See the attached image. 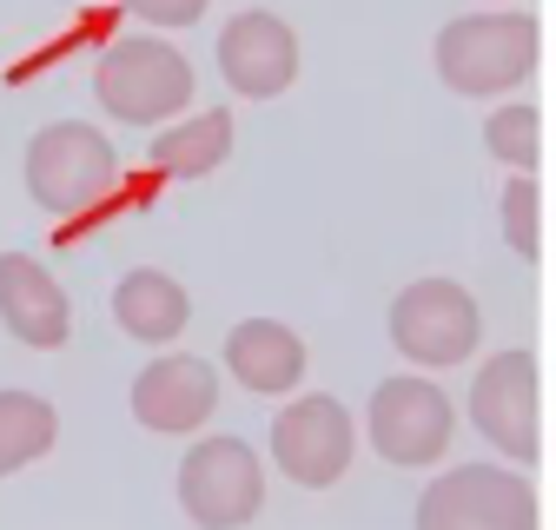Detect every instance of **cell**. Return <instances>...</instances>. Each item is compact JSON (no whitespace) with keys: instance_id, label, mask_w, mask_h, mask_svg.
<instances>
[{"instance_id":"1","label":"cell","mask_w":556,"mask_h":530,"mask_svg":"<svg viewBox=\"0 0 556 530\" xmlns=\"http://www.w3.org/2000/svg\"><path fill=\"white\" fill-rule=\"evenodd\" d=\"M536 53H543V27L523 8H497V14H457L438 27L431 60H438V80L464 100H497L517 93L536 74Z\"/></svg>"},{"instance_id":"2","label":"cell","mask_w":556,"mask_h":530,"mask_svg":"<svg viewBox=\"0 0 556 530\" xmlns=\"http://www.w3.org/2000/svg\"><path fill=\"white\" fill-rule=\"evenodd\" d=\"M93 93L119 126H166L192 106V60L166 34H119L93 66Z\"/></svg>"},{"instance_id":"3","label":"cell","mask_w":556,"mask_h":530,"mask_svg":"<svg viewBox=\"0 0 556 530\" xmlns=\"http://www.w3.org/2000/svg\"><path fill=\"white\" fill-rule=\"evenodd\" d=\"M21 173H27L34 206L66 219V213L100 206V199L119 186V153H113V140H106L100 126H87V119H53V126H40L34 140H27Z\"/></svg>"},{"instance_id":"4","label":"cell","mask_w":556,"mask_h":530,"mask_svg":"<svg viewBox=\"0 0 556 530\" xmlns=\"http://www.w3.org/2000/svg\"><path fill=\"white\" fill-rule=\"evenodd\" d=\"M470 425L510 464H536L543 457V378H536V352H497L483 358L470 378Z\"/></svg>"},{"instance_id":"5","label":"cell","mask_w":556,"mask_h":530,"mask_svg":"<svg viewBox=\"0 0 556 530\" xmlns=\"http://www.w3.org/2000/svg\"><path fill=\"white\" fill-rule=\"evenodd\" d=\"M384 331H391V345L410 358V365H425V371H444V365H464L483 339V312L477 299L457 286V279H417L391 299L384 312Z\"/></svg>"},{"instance_id":"6","label":"cell","mask_w":556,"mask_h":530,"mask_svg":"<svg viewBox=\"0 0 556 530\" xmlns=\"http://www.w3.org/2000/svg\"><path fill=\"white\" fill-rule=\"evenodd\" d=\"M417 530H536V491L504 464H451L417 497Z\"/></svg>"},{"instance_id":"7","label":"cell","mask_w":556,"mask_h":530,"mask_svg":"<svg viewBox=\"0 0 556 530\" xmlns=\"http://www.w3.org/2000/svg\"><path fill=\"white\" fill-rule=\"evenodd\" d=\"M365 431H371V451L384 464H397V471H425V464H438L457 438V412L451 398L431 384V378H384L371 391V412H365Z\"/></svg>"},{"instance_id":"8","label":"cell","mask_w":556,"mask_h":530,"mask_svg":"<svg viewBox=\"0 0 556 530\" xmlns=\"http://www.w3.org/2000/svg\"><path fill=\"white\" fill-rule=\"evenodd\" d=\"M265 504V471L245 438H199L179 457V510L205 530L252 523Z\"/></svg>"},{"instance_id":"9","label":"cell","mask_w":556,"mask_h":530,"mask_svg":"<svg viewBox=\"0 0 556 530\" xmlns=\"http://www.w3.org/2000/svg\"><path fill=\"white\" fill-rule=\"evenodd\" d=\"M352 451H358V425L325 391L292 398V405L271 418V464L299 491H331L344 471H352Z\"/></svg>"},{"instance_id":"10","label":"cell","mask_w":556,"mask_h":530,"mask_svg":"<svg viewBox=\"0 0 556 530\" xmlns=\"http://www.w3.org/2000/svg\"><path fill=\"white\" fill-rule=\"evenodd\" d=\"M219 80L239 93V100H278L292 80H299V34L265 14V8H245L219 27Z\"/></svg>"},{"instance_id":"11","label":"cell","mask_w":556,"mask_h":530,"mask_svg":"<svg viewBox=\"0 0 556 530\" xmlns=\"http://www.w3.org/2000/svg\"><path fill=\"white\" fill-rule=\"evenodd\" d=\"M213 412H219V371L192 352H160L132 378V418L160 438H186Z\"/></svg>"},{"instance_id":"12","label":"cell","mask_w":556,"mask_h":530,"mask_svg":"<svg viewBox=\"0 0 556 530\" xmlns=\"http://www.w3.org/2000/svg\"><path fill=\"white\" fill-rule=\"evenodd\" d=\"M0 325L34 352H53L74 339V305H66L60 279L34 252H0Z\"/></svg>"},{"instance_id":"13","label":"cell","mask_w":556,"mask_h":530,"mask_svg":"<svg viewBox=\"0 0 556 530\" xmlns=\"http://www.w3.org/2000/svg\"><path fill=\"white\" fill-rule=\"evenodd\" d=\"M226 371L258 398H286L305 378V339L278 318H239L226 331Z\"/></svg>"},{"instance_id":"14","label":"cell","mask_w":556,"mask_h":530,"mask_svg":"<svg viewBox=\"0 0 556 530\" xmlns=\"http://www.w3.org/2000/svg\"><path fill=\"white\" fill-rule=\"evenodd\" d=\"M113 325L126 331V339H139V345H173L179 331L192 325V299H186L179 279L139 265V273H126L113 286Z\"/></svg>"},{"instance_id":"15","label":"cell","mask_w":556,"mask_h":530,"mask_svg":"<svg viewBox=\"0 0 556 530\" xmlns=\"http://www.w3.org/2000/svg\"><path fill=\"white\" fill-rule=\"evenodd\" d=\"M232 160V113L226 106H205V113H186V119H166L153 126V153L147 166L160 179H205Z\"/></svg>"},{"instance_id":"16","label":"cell","mask_w":556,"mask_h":530,"mask_svg":"<svg viewBox=\"0 0 556 530\" xmlns=\"http://www.w3.org/2000/svg\"><path fill=\"white\" fill-rule=\"evenodd\" d=\"M60 438V412L40 391H0V478L40 464Z\"/></svg>"},{"instance_id":"17","label":"cell","mask_w":556,"mask_h":530,"mask_svg":"<svg viewBox=\"0 0 556 530\" xmlns=\"http://www.w3.org/2000/svg\"><path fill=\"white\" fill-rule=\"evenodd\" d=\"M483 147H491V160L510 166V173H536V160H543V113L530 100L523 106H497L491 119H483Z\"/></svg>"},{"instance_id":"18","label":"cell","mask_w":556,"mask_h":530,"mask_svg":"<svg viewBox=\"0 0 556 530\" xmlns=\"http://www.w3.org/2000/svg\"><path fill=\"white\" fill-rule=\"evenodd\" d=\"M497 219H504V239L523 265L543 258V192H536V173H517L497 199Z\"/></svg>"},{"instance_id":"19","label":"cell","mask_w":556,"mask_h":530,"mask_svg":"<svg viewBox=\"0 0 556 530\" xmlns=\"http://www.w3.org/2000/svg\"><path fill=\"white\" fill-rule=\"evenodd\" d=\"M119 8H126L132 21H147L153 34H173V27H199L213 0H119Z\"/></svg>"}]
</instances>
